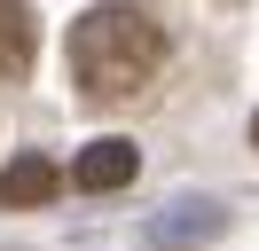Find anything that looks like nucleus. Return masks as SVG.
<instances>
[{"mask_svg":"<svg viewBox=\"0 0 259 251\" xmlns=\"http://www.w3.org/2000/svg\"><path fill=\"white\" fill-rule=\"evenodd\" d=\"M165 71V24L149 0H95L71 24V78L87 102H134Z\"/></svg>","mask_w":259,"mask_h":251,"instance_id":"obj_1","label":"nucleus"},{"mask_svg":"<svg viewBox=\"0 0 259 251\" xmlns=\"http://www.w3.org/2000/svg\"><path fill=\"white\" fill-rule=\"evenodd\" d=\"M134 173H142V149H134L126 134H102V141H87L79 157H71V181L87 188V196H110V188H126Z\"/></svg>","mask_w":259,"mask_h":251,"instance_id":"obj_2","label":"nucleus"},{"mask_svg":"<svg viewBox=\"0 0 259 251\" xmlns=\"http://www.w3.org/2000/svg\"><path fill=\"white\" fill-rule=\"evenodd\" d=\"M39 55V16L32 0H0V87H24Z\"/></svg>","mask_w":259,"mask_h":251,"instance_id":"obj_3","label":"nucleus"},{"mask_svg":"<svg viewBox=\"0 0 259 251\" xmlns=\"http://www.w3.org/2000/svg\"><path fill=\"white\" fill-rule=\"evenodd\" d=\"M55 188H63V165L39 157V149H24V157H8V173H0V212H32V204H48Z\"/></svg>","mask_w":259,"mask_h":251,"instance_id":"obj_4","label":"nucleus"},{"mask_svg":"<svg viewBox=\"0 0 259 251\" xmlns=\"http://www.w3.org/2000/svg\"><path fill=\"white\" fill-rule=\"evenodd\" d=\"M251 149H259V118H251Z\"/></svg>","mask_w":259,"mask_h":251,"instance_id":"obj_5","label":"nucleus"}]
</instances>
